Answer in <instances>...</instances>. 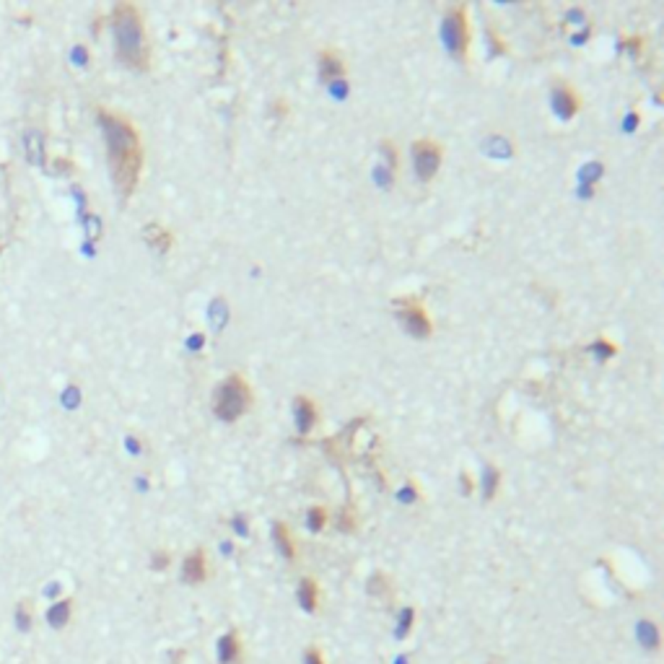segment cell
Instances as JSON below:
<instances>
[{"instance_id":"obj_1","label":"cell","mask_w":664,"mask_h":664,"mask_svg":"<svg viewBox=\"0 0 664 664\" xmlns=\"http://www.w3.org/2000/svg\"><path fill=\"white\" fill-rule=\"evenodd\" d=\"M96 120L104 133V143H107V158L112 179H115L117 190L122 198H130L136 193L138 182H141V169H143V143L138 136L136 125L128 117L109 112V109H96Z\"/></svg>"},{"instance_id":"obj_2","label":"cell","mask_w":664,"mask_h":664,"mask_svg":"<svg viewBox=\"0 0 664 664\" xmlns=\"http://www.w3.org/2000/svg\"><path fill=\"white\" fill-rule=\"evenodd\" d=\"M112 31H115L117 58L133 71H145L150 65V44L143 16L133 3H120L112 11Z\"/></svg>"},{"instance_id":"obj_3","label":"cell","mask_w":664,"mask_h":664,"mask_svg":"<svg viewBox=\"0 0 664 664\" xmlns=\"http://www.w3.org/2000/svg\"><path fill=\"white\" fill-rule=\"evenodd\" d=\"M252 407V387L247 384V379L242 374H231L218 384L213 400V413L221 421L231 423L239 421L247 410Z\"/></svg>"},{"instance_id":"obj_4","label":"cell","mask_w":664,"mask_h":664,"mask_svg":"<svg viewBox=\"0 0 664 664\" xmlns=\"http://www.w3.org/2000/svg\"><path fill=\"white\" fill-rule=\"evenodd\" d=\"M444 39L449 44L454 58L464 60L470 50V24H467V11L462 6H454L446 11L444 19Z\"/></svg>"},{"instance_id":"obj_5","label":"cell","mask_w":664,"mask_h":664,"mask_svg":"<svg viewBox=\"0 0 664 664\" xmlns=\"http://www.w3.org/2000/svg\"><path fill=\"white\" fill-rule=\"evenodd\" d=\"M397 315H400L402 325L413 337H429L434 332V322H431L429 312L418 299H400L397 301Z\"/></svg>"},{"instance_id":"obj_6","label":"cell","mask_w":664,"mask_h":664,"mask_svg":"<svg viewBox=\"0 0 664 664\" xmlns=\"http://www.w3.org/2000/svg\"><path fill=\"white\" fill-rule=\"evenodd\" d=\"M441 156H444V150L439 143H434V141H415L413 166H415L418 179H423V182L434 179V174L439 172V166H441Z\"/></svg>"},{"instance_id":"obj_7","label":"cell","mask_w":664,"mask_h":664,"mask_svg":"<svg viewBox=\"0 0 664 664\" xmlns=\"http://www.w3.org/2000/svg\"><path fill=\"white\" fill-rule=\"evenodd\" d=\"M182 578H185L187 584H203L208 578V558H205V550L198 548L193 550V553H187L185 556V563H182Z\"/></svg>"},{"instance_id":"obj_8","label":"cell","mask_w":664,"mask_h":664,"mask_svg":"<svg viewBox=\"0 0 664 664\" xmlns=\"http://www.w3.org/2000/svg\"><path fill=\"white\" fill-rule=\"evenodd\" d=\"M218 662L221 664H239L242 662V638L236 630H229L218 638Z\"/></svg>"},{"instance_id":"obj_9","label":"cell","mask_w":664,"mask_h":664,"mask_svg":"<svg viewBox=\"0 0 664 664\" xmlns=\"http://www.w3.org/2000/svg\"><path fill=\"white\" fill-rule=\"evenodd\" d=\"M553 104H556L558 115L561 117H573L578 112V107H581V99H578V93L573 91L568 83H561V86L556 88Z\"/></svg>"},{"instance_id":"obj_10","label":"cell","mask_w":664,"mask_h":664,"mask_svg":"<svg viewBox=\"0 0 664 664\" xmlns=\"http://www.w3.org/2000/svg\"><path fill=\"white\" fill-rule=\"evenodd\" d=\"M272 540H275V545H278L280 556L286 558V561H296L299 548H296V540H293L291 529H288L286 521H278V524L272 527Z\"/></svg>"},{"instance_id":"obj_11","label":"cell","mask_w":664,"mask_h":664,"mask_svg":"<svg viewBox=\"0 0 664 664\" xmlns=\"http://www.w3.org/2000/svg\"><path fill=\"white\" fill-rule=\"evenodd\" d=\"M299 602L301 607L307 610V613H317L322 605V592H320V584H317L315 578H301L299 584Z\"/></svg>"},{"instance_id":"obj_12","label":"cell","mask_w":664,"mask_h":664,"mask_svg":"<svg viewBox=\"0 0 664 664\" xmlns=\"http://www.w3.org/2000/svg\"><path fill=\"white\" fill-rule=\"evenodd\" d=\"M296 415H299V429H301V434H309V431L315 429V423H317V415H320V410H317L315 400H309L307 394H299V397H296Z\"/></svg>"},{"instance_id":"obj_13","label":"cell","mask_w":664,"mask_h":664,"mask_svg":"<svg viewBox=\"0 0 664 664\" xmlns=\"http://www.w3.org/2000/svg\"><path fill=\"white\" fill-rule=\"evenodd\" d=\"M320 71H322V78L325 81H337L345 73V63L335 50H322Z\"/></svg>"},{"instance_id":"obj_14","label":"cell","mask_w":664,"mask_h":664,"mask_svg":"<svg viewBox=\"0 0 664 664\" xmlns=\"http://www.w3.org/2000/svg\"><path fill=\"white\" fill-rule=\"evenodd\" d=\"M145 242H148L150 250H156L158 255H164V252L172 250V231L164 229V226H158V223H150V226H145Z\"/></svg>"},{"instance_id":"obj_15","label":"cell","mask_w":664,"mask_h":664,"mask_svg":"<svg viewBox=\"0 0 664 664\" xmlns=\"http://www.w3.org/2000/svg\"><path fill=\"white\" fill-rule=\"evenodd\" d=\"M44 618H47V625H50V628H55V630L65 628L73 618V600H60V602H55V605H50V610H47Z\"/></svg>"},{"instance_id":"obj_16","label":"cell","mask_w":664,"mask_h":664,"mask_svg":"<svg viewBox=\"0 0 664 664\" xmlns=\"http://www.w3.org/2000/svg\"><path fill=\"white\" fill-rule=\"evenodd\" d=\"M638 638L646 649H657L659 646V628L651 620H641L638 623Z\"/></svg>"},{"instance_id":"obj_17","label":"cell","mask_w":664,"mask_h":664,"mask_svg":"<svg viewBox=\"0 0 664 664\" xmlns=\"http://www.w3.org/2000/svg\"><path fill=\"white\" fill-rule=\"evenodd\" d=\"M369 592L377 594V597H382V600H387V597L392 594V584L387 581L384 573H374L372 581H369Z\"/></svg>"},{"instance_id":"obj_18","label":"cell","mask_w":664,"mask_h":664,"mask_svg":"<svg viewBox=\"0 0 664 664\" xmlns=\"http://www.w3.org/2000/svg\"><path fill=\"white\" fill-rule=\"evenodd\" d=\"M327 519H330V514H327V509H325V506L309 509V516H307L309 529H315V532H320V529L325 527V524H327Z\"/></svg>"},{"instance_id":"obj_19","label":"cell","mask_w":664,"mask_h":664,"mask_svg":"<svg viewBox=\"0 0 664 664\" xmlns=\"http://www.w3.org/2000/svg\"><path fill=\"white\" fill-rule=\"evenodd\" d=\"M16 625L21 630H29L31 628V610H29V602H19L16 605Z\"/></svg>"},{"instance_id":"obj_20","label":"cell","mask_w":664,"mask_h":664,"mask_svg":"<svg viewBox=\"0 0 664 664\" xmlns=\"http://www.w3.org/2000/svg\"><path fill=\"white\" fill-rule=\"evenodd\" d=\"M26 145H29V161L42 164V145H39V136L29 133V136H26Z\"/></svg>"},{"instance_id":"obj_21","label":"cell","mask_w":664,"mask_h":664,"mask_svg":"<svg viewBox=\"0 0 664 664\" xmlns=\"http://www.w3.org/2000/svg\"><path fill=\"white\" fill-rule=\"evenodd\" d=\"M413 615H415L413 607H405V610H402V620H400V628H397V635H405L407 630H410V625H413Z\"/></svg>"},{"instance_id":"obj_22","label":"cell","mask_w":664,"mask_h":664,"mask_svg":"<svg viewBox=\"0 0 664 664\" xmlns=\"http://www.w3.org/2000/svg\"><path fill=\"white\" fill-rule=\"evenodd\" d=\"M304 664H327V662H325V657H322V651L317 646H309L304 651Z\"/></svg>"},{"instance_id":"obj_23","label":"cell","mask_w":664,"mask_h":664,"mask_svg":"<svg viewBox=\"0 0 664 664\" xmlns=\"http://www.w3.org/2000/svg\"><path fill=\"white\" fill-rule=\"evenodd\" d=\"M169 563H172V556H169L166 550H158L156 556H153V568H156V571H164Z\"/></svg>"},{"instance_id":"obj_24","label":"cell","mask_w":664,"mask_h":664,"mask_svg":"<svg viewBox=\"0 0 664 664\" xmlns=\"http://www.w3.org/2000/svg\"><path fill=\"white\" fill-rule=\"evenodd\" d=\"M496 486H499V472L491 470V472H488V483H486V496H488V499H493V496H496Z\"/></svg>"}]
</instances>
